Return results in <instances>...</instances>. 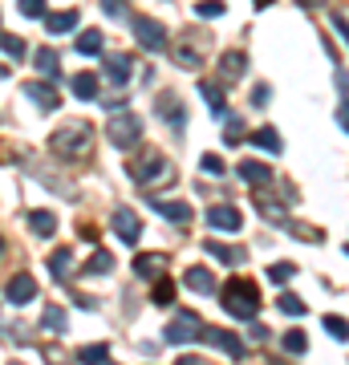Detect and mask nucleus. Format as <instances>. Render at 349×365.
<instances>
[{"label":"nucleus","mask_w":349,"mask_h":365,"mask_svg":"<svg viewBox=\"0 0 349 365\" xmlns=\"http://www.w3.org/2000/svg\"><path fill=\"white\" fill-rule=\"evenodd\" d=\"M93 146V126L90 122H69V126H61V130H53L49 138V150L61 158H78V155H90Z\"/></svg>","instance_id":"f257e3e1"},{"label":"nucleus","mask_w":349,"mask_h":365,"mask_svg":"<svg viewBox=\"0 0 349 365\" xmlns=\"http://www.w3.org/2000/svg\"><path fill=\"white\" fill-rule=\"evenodd\" d=\"M223 309L240 321H252L260 313V288L252 280H232V284L223 288Z\"/></svg>","instance_id":"f03ea898"},{"label":"nucleus","mask_w":349,"mask_h":365,"mask_svg":"<svg viewBox=\"0 0 349 365\" xmlns=\"http://www.w3.org/2000/svg\"><path fill=\"white\" fill-rule=\"evenodd\" d=\"M207 49H211V37H207V33H199V29H191V33L175 37V61H179L183 69H199L207 61Z\"/></svg>","instance_id":"7ed1b4c3"},{"label":"nucleus","mask_w":349,"mask_h":365,"mask_svg":"<svg viewBox=\"0 0 349 365\" xmlns=\"http://www.w3.org/2000/svg\"><path fill=\"white\" fill-rule=\"evenodd\" d=\"M130 175H134V182H155V179H171V163L158 150H143V155L130 163Z\"/></svg>","instance_id":"20e7f679"},{"label":"nucleus","mask_w":349,"mask_h":365,"mask_svg":"<svg viewBox=\"0 0 349 365\" xmlns=\"http://www.w3.org/2000/svg\"><path fill=\"white\" fill-rule=\"evenodd\" d=\"M163 337H167L171 345H191V341L203 337V325H199V317H195L191 309H179V313H175V321L163 329Z\"/></svg>","instance_id":"39448f33"},{"label":"nucleus","mask_w":349,"mask_h":365,"mask_svg":"<svg viewBox=\"0 0 349 365\" xmlns=\"http://www.w3.org/2000/svg\"><path fill=\"white\" fill-rule=\"evenodd\" d=\"M106 134H110V146L130 150V146H138V138H143V122H138L134 114H118V118H110Z\"/></svg>","instance_id":"423d86ee"},{"label":"nucleus","mask_w":349,"mask_h":365,"mask_svg":"<svg viewBox=\"0 0 349 365\" xmlns=\"http://www.w3.org/2000/svg\"><path fill=\"white\" fill-rule=\"evenodd\" d=\"M134 41H138L143 49L158 53V49H167V29L158 25V21H151V16H138V21H134Z\"/></svg>","instance_id":"0eeeda50"},{"label":"nucleus","mask_w":349,"mask_h":365,"mask_svg":"<svg viewBox=\"0 0 349 365\" xmlns=\"http://www.w3.org/2000/svg\"><path fill=\"white\" fill-rule=\"evenodd\" d=\"M207 227H216V232H223V235H236L244 227V215H240V207H232V203H220V207L207 211Z\"/></svg>","instance_id":"6e6552de"},{"label":"nucleus","mask_w":349,"mask_h":365,"mask_svg":"<svg viewBox=\"0 0 349 365\" xmlns=\"http://www.w3.org/2000/svg\"><path fill=\"white\" fill-rule=\"evenodd\" d=\"M199 341H207V345H211V349H220V353H228V357H232V361H240V357H244V341L236 337V333H228V329H203V337Z\"/></svg>","instance_id":"1a4fd4ad"},{"label":"nucleus","mask_w":349,"mask_h":365,"mask_svg":"<svg viewBox=\"0 0 349 365\" xmlns=\"http://www.w3.org/2000/svg\"><path fill=\"white\" fill-rule=\"evenodd\" d=\"M33 297H37V280L29 272H16L13 280L4 284V300H9V304H29Z\"/></svg>","instance_id":"9d476101"},{"label":"nucleus","mask_w":349,"mask_h":365,"mask_svg":"<svg viewBox=\"0 0 349 365\" xmlns=\"http://www.w3.org/2000/svg\"><path fill=\"white\" fill-rule=\"evenodd\" d=\"M110 227L118 232L122 244H138V232H143V223H138V215H134L130 207H118L114 220H110Z\"/></svg>","instance_id":"9b49d317"},{"label":"nucleus","mask_w":349,"mask_h":365,"mask_svg":"<svg viewBox=\"0 0 349 365\" xmlns=\"http://www.w3.org/2000/svg\"><path fill=\"white\" fill-rule=\"evenodd\" d=\"M183 284L191 288V292H216V272L211 268H203V264H191L187 272H183Z\"/></svg>","instance_id":"f8f14e48"},{"label":"nucleus","mask_w":349,"mask_h":365,"mask_svg":"<svg viewBox=\"0 0 349 365\" xmlns=\"http://www.w3.org/2000/svg\"><path fill=\"white\" fill-rule=\"evenodd\" d=\"M151 207H155L163 220H171V223H191V207H187V203H179V199H158V195H151Z\"/></svg>","instance_id":"ddd939ff"},{"label":"nucleus","mask_w":349,"mask_h":365,"mask_svg":"<svg viewBox=\"0 0 349 365\" xmlns=\"http://www.w3.org/2000/svg\"><path fill=\"white\" fill-rule=\"evenodd\" d=\"M25 93L41 106V110H57V106H61V98H57V90H53V81H29Z\"/></svg>","instance_id":"4468645a"},{"label":"nucleus","mask_w":349,"mask_h":365,"mask_svg":"<svg viewBox=\"0 0 349 365\" xmlns=\"http://www.w3.org/2000/svg\"><path fill=\"white\" fill-rule=\"evenodd\" d=\"M240 179L252 182V187H272V167H268V163L248 158V163H240Z\"/></svg>","instance_id":"2eb2a0df"},{"label":"nucleus","mask_w":349,"mask_h":365,"mask_svg":"<svg viewBox=\"0 0 349 365\" xmlns=\"http://www.w3.org/2000/svg\"><path fill=\"white\" fill-rule=\"evenodd\" d=\"M244 69H248V57L240 49H232V53H223L220 57V78L223 81H240L244 78Z\"/></svg>","instance_id":"dca6fc26"},{"label":"nucleus","mask_w":349,"mask_h":365,"mask_svg":"<svg viewBox=\"0 0 349 365\" xmlns=\"http://www.w3.org/2000/svg\"><path fill=\"white\" fill-rule=\"evenodd\" d=\"M158 114L171 122V130H175V134H183V122H187V114H183V106L175 102L171 93H163V98H158Z\"/></svg>","instance_id":"f3484780"},{"label":"nucleus","mask_w":349,"mask_h":365,"mask_svg":"<svg viewBox=\"0 0 349 365\" xmlns=\"http://www.w3.org/2000/svg\"><path fill=\"white\" fill-rule=\"evenodd\" d=\"M207 252H211L220 264H228V268L244 264V248H232V244H220V240H207Z\"/></svg>","instance_id":"a211bd4d"},{"label":"nucleus","mask_w":349,"mask_h":365,"mask_svg":"<svg viewBox=\"0 0 349 365\" xmlns=\"http://www.w3.org/2000/svg\"><path fill=\"white\" fill-rule=\"evenodd\" d=\"M163 268H167V256H163V252H146V256L134 260V272L146 276V280H151V276H163Z\"/></svg>","instance_id":"6ab92c4d"},{"label":"nucleus","mask_w":349,"mask_h":365,"mask_svg":"<svg viewBox=\"0 0 349 365\" xmlns=\"http://www.w3.org/2000/svg\"><path fill=\"white\" fill-rule=\"evenodd\" d=\"M78 25V9H61V13H45V29L49 33H69Z\"/></svg>","instance_id":"aec40b11"},{"label":"nucleus","mask_w":349,"mask_h":365,"mask_svg":"<svg viewBox=\"0 0 349 365\" xmlns=\"http://www.w3.org/2000/svg\"><path fill=\"white\" fill-rule=\"evenodd\" d=\"M106 78L114 81V86H122V81L130 78V57L126 53H114V57L106 61Z\"/></svg>","instance_id":"412c9836"},{"label":"nucleus","mask_w":349,"mask_h":365,"mask_svg":"<svg viewBox=\"0 0 349 365\" xmlns=\"http://www.w3.org/2000/svg\"><path fill=\"white\" fill-rule=\"evenodd\" d=\"M252 143H256L260 150H268V155H280V150H285V143H280V134L272 130V126H264V130H256V134H252Z\"/></svg>","instance_id":"4be33fe9"},{"label":"nucleus","mask_w":349,"mask_h":365,"mask_svg":"<svg viewBox=\"0 0 349 365\" xmlns=\"http://www.w3.org/2000/svg\"><path fill=\"white\" fill-rule=\"evenodd\" d=\"M29 227L37 235H53L57 232V215L53 211H29Z\"/></svg>","instance_id":"5701e85b"},{"label":"nucleus","mask_w":349,"mask_h":365,"mask_svg":"<svg viewBox=\"0 0 349 365\" xmlns=\"http://www.w3.org/2000/svg\"><path fill=\"white\" fill-rule=\"evenodd\" d=\"M74 93H78L81 102H93L98 98V78L93 73H74Z\"/></svg>","instance_id":"b1692460"},{"label":"nucleus","mask_w":349,"mask_h":365,"mask_svg":"<svg viewBox=\"0 0 349 365\" xmlns=\"http://www.w3.org/2000/svg\"><path fill=\"white\" fill-rule=\"evenodd\" d=\"M106 357H110L106 345H81V349H78V361L81 365H106Z\"/></svg>","instance_id":"393cba45"},{"label":"nucleus","mask_w":349,"mask_h":365,"mask_svg":"<svg viewBox=\"0 0 349 365\" xmlns=\"http://www.w3.org/2000/svg\"><path fill=\"white\" fill-rule=\"evenodd\" d=\"M37 69L53 81L57 73H61V61H57V53H53V49H41V53H37Z\"/></svg>","instance_id":"a878e982"},{"label":"nucleus","mask_w":349,"mask_h":365,"mask_svg":"<svg viewBox=\"0 0 349 365\" xmlns=\"http://www.w3.org/2000/svg\"><path fill=\"white\" fill-rule=\"evenodd\" d=\"M280 345H285V349L293 353V357H300V353H309V337H305L300 329H288V333H285V341H280Z\"/></svg>","instance_id":"bb28decb"},{"label":"nucleus","mask_w":349,"mask_h":365,"mask_svg":"<svg viewBox=\"0 0 349 365\" xmlns=\"http://www.w3.org/2000/svg\"><path fill=\"white\" fill-rule=\"evenodd\" d=\"M78 53H86V57L102 53V33H98V29H86V33L78 37Z\"/></svg>","instance_id":"cd10ccee"},{"label":"nucleus","mask_w":349,"mask_h":365,"mask_svg":"<svg viewBox=\"0 0 349 365\" xmlns=\"http://www.w3.org/2000/svg\"><path fill=\"white\" fill-rule=\"evenodd\" d=\"M102 272H114V256L110 252H93V260L86 264V276H102Z\"/></svg>","instance_id":"c85d7f7f"},{"label":"nucleus","mask_w":349,"mask_h":365,"mask_svg":"<svg viewBox=\"0 0 349 365\" xmlns=\"http://www.w3.org/2000/svg\"><path fill=\"white\" fill-rule=\"evenodd\" d=\"M199 93H203V102H207V110H211V114H223V90L220 86H199Z\"/></svg>","instance_id":"c756f323"},{"label":"nucleus","mask_w":349,"mask_h":365,"mask_svg":"<svg viewBox=\"0 0 349 365\" xmlns=\"http://www.w3.org/2000/svg\"><path fill=\"white\" fill-rule=\"evenodd\" d=\"M41 325L53 329V333H65V313L57 304H45V313H41Z\"/></svg>","instance_id":"7c9ffc66"},{"label":"nucleus","mask_w":349,"mask_h":365,"mask_svg":"<svg viewBox=\"0 0 349 365\" xmlns=\"http://www.w3.org/2000/svg\"><path fill=\"white\" fill-rule=\"evenodd\" d=\"M325 333L337 341H349V321L345 317H325Z\"/></svg>","instance_id":"2f4dec72"},{"label":"nucleus","mask_w":349,"mask_h":365,"mask_svg":"<svg viewBox=\"0 0 349 365\" xmlns=\"http://www.w3.org/2000/svg\"><path fill=\"white\" fill-rule=\"evenodd\" d=\"M276 304H280V313H288V317H305V300L293 297V292H285V297L276 300Z\"/></svg>","instance_id":"473e14b6"},{"label":"nucleus","mask_w":349,"mask_h":365,"mask_svg":"<svg viewBox=\"0 0 349 365\" xmlns=\"http://www.w3.org/2000/svg\"><path fill=\"white\" fill-rule=\"evenodd\" d=\"M69 256H74L69 248H57V252L49 256V268H53V276H65V272H69Z\"/></svg>","instance_id":"72a5a7b5"},{"label":"nucleus","mask_w":349,"mask_h":365,"mask_svg":"<svg viewBox=\"0 0 349 365\" xmlns=\"http://www.w3.org/2000/svg\"><path fill=\"white\" fill-rule=\"evenodd\" d=\"M0 53H9V57H25V41L21 37H9V33H4V37H0Z\"/></svg>","instance_id":"f704fd0d"},{"label":"nucleus","mask_w":349,"mask_h":365,"mask_svg":"<svg viewBox=\"0 0 349 365\" xmlns=\"http://www.w3.org/2000/svg\"><path fill=\"white\" fill-rule=\"evenodd\" d=\"M195 13L203 16H223V0H199V4H195Z\"/></svg>","instance_id":"c9c22d12"},{"label":"nucleus","mask_w":349,"mask_h":365,"mask_svg":"<svg viewBox=\"0 0 349 365\" xmlns=\"http://www.w3.org/2000/svg\"><path fill=\"white\" fill-rule=\"evenodd\" d=\"M199 170H203V175H223V158L220 155H203L199 158Z\"/></svg>","instance_id":"e433bc0d"},{"label":"nucleus","mask_w":349,"mask_h":365,"mask_svg":"<svg viewBox=\"0 0 349 365\" xmlns=\"http://www.w3.org/2000/svg\"><path fill=\"white\" fill-rule=\"evenodd\" d=\"M293 272H297L293 264H272V268H268V280H276V284H285V280H293Z\"/></svg>","instance_id":"4c0bfd02"},{"label":"nucleus","mask_w":349,"mask_h":365,"mask_svg":"<svg viewBox=\"0 0 349 365\" xmlns=\"http://www.w3.org/2000/svg\"><path fill=\"white\" fill-rule=\"evenodd\" d=\"M16 9L25 16H45V0H16Z\"/></svg>","instance_id":"58836bf2"},{"label":"nucleus","mask_w":349,"mask_h":365,"mask_svg":"<svg viewBox=\"0 0 349 365\" xmlns=\"http://www.w3.org/2000/svg\"><path fill=\"white\" fill-rule=\"evenodd\" d=\"M260 211H264L268 220H280V223H285V207H280V203H268V199H260Z\"/></svg>","instance_id":"ea45409f"},{"label":"nucleus","mask_w":349,"mask_h":365,"mask_svg":"<svg viewBox=\"0 0 349 365\" xmlns=\"http://www.w3.org/2000/svg\"><path fill=\"white\" fill-rule=\"evenodd\" d=\"M171 300H175V284H167V280H163V284L155 288V304H171Z\"/></svg>","instance_id":"a19ab883"},{"label":"nucleus","mask_w":349,"mask_h":365,"mask_svg":"<svg viewBox=\"0 0 349 365\" xmlns=\"http://www.w3.org/2000/svg\"><path fill=\"white\" fill-rule=\"evenodd\" d=\"M337 126L349 134V98H341V102H337Z\"/></svg>","instance_id":"79ce46f5"},{"label":"nucleus","mask_w":349,"mask_h":365,"mask_svg":"<svg viewBox=\"0 0 349 365\" xmlns=\"http://www.w3.org/2000/svg\"><path fill=\"white\" fill-rule=\"evenodd\" d=\"M240 138H244V130H240V122H228V130H223V143H240Z\"/></svg>","instance_id":"37998d69"},{"label":"nucleus","mask_w":349,"mask_h":365,"mask_svg":"<svg viewBox=\"0 0 349 365\" xmlns=\"http://www.w3.org/2000/svg\"><path fill=\"white\" fill-rule=\"evenodd\" d=\"M102 9L110 16H122V13H126V0H102Z\"/></svg>","instance_id":"c03bdc74"},{"label":"nucleus","mask_w":349,"mask_h":365,"mask_svg":"<svg viewBox=\"0 0 349 365\" xmlns=\"http://www.w3.org/2000/svg\"><path fill=\"white\" fill-rule=\"evenodd\" d=\"M126 106V93H114V98H106V110H122Z\"/></svg>","instance_id":"a18cd8bd"},{"label":"nucleus","mask_w":349,"mask_h":365,"mask_svg":"<svg viewBox=\"0 0 349 365\" xmlns=\"http://www.w3.org/2000/svg\"><path fill=\"white\" fill-rule=\"evenodd\" d=\"M333 29H337V33H341V37L349 41V21H345V16H333Z\"/></svg>","instance_id":"49530a36"},{"label":"nucleus","mask_w":349,"mask_h":365,"mask_svg":"<svg viewBox=\"0 0 349 365\" xmlns=\"http://www.w3.org/2000/svg\"><path fill=\"white\" fill-rule=\"evenodd\" d=\"M252 102H256V106H264V102H268V86H256V93H252Z\"/></svg>","instance_id":"de8ad7c7"},{"label":"nucleus","mask_w":349,"mask_h":365,"mask_svg":"<svg viewBox=\"0 0 349 365\" xmlns=\"http://www.w3.org/2000/svg\"><path fill=\"white\" fill-rule=\"evenodd\" d=\"M175 365H207V361H199V357H183V361H175Z\"/></svg>","instance_id":"09e8293b"},{"label":"nucleus","mask_w":349,"mask_h":365,"mask_svg":"<svg viewBox=\"0 0 349 365\" xmlns=\"http://www.w3.org/2000/svg\"><path fill=\"white\" fill-rule=\"evenodd\" d=\"M300 4H305V9H317V4H325V0H300Z\"/></svg>","instance_id":"8fccbe9b"},{"label":"nucleus","mask_w":349,"mask_h":365,"mask_svg":"<svg viewBox=\"0 0 349 365\" xmlns=\"http://www.w3.org/2000/svg\"><path fill=\"white\" fill-rule=\"evenodd\" d=\"M264 4H268V0H256V9H264Z\"/></svg>","instance_id":"3c124183"},{"label":"nucleus","mask_w":349,"mask_h":365,"mask_svg":"<svg viewBox=\"0 0 349 365\" xmlns=\"http://www.w3.org/2000/svg\"><path fill=\"white\" fill-rule=\"evenodd\" d=\"M9 365H25V361H9Z\"/></svg>","instance_id":"603ef678"},{"label":"nucleus","mask_w":349,"mask_h":365,"mask_svg":"<svg viewBox=\"0 0 349 365\" xmlns=\"http://www.w3.org/2000/svg\"><path fill=\"white\" fill-rule=\"evenodd\" d=\"M345 252H349V248H345Z\"/></svg>","instance_id":"864d4df0"}]
</instances>
